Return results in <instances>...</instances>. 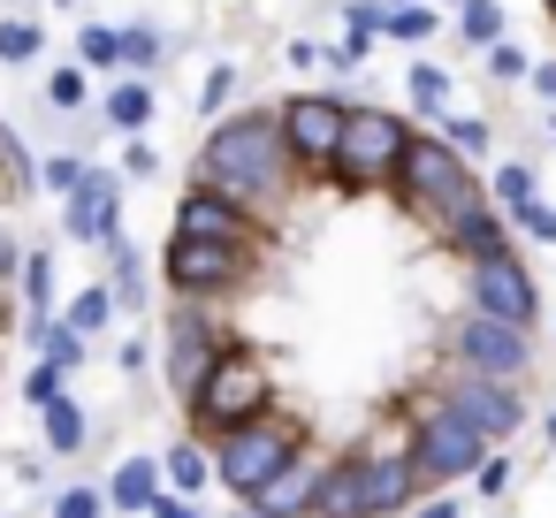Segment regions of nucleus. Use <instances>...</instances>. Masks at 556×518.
Returning a JSON list of instances; mask_svg holds the SVG:
<instances>
[{
  "mask_svg": "<svg viewBox=\"0 0 556 518\" xmlns=\"http://www.w3.org/2000/svg\"><path fill=\"white\" fill-rule=\"evenodd\" d=\"M488 77H495V85H518V77H533V62H526L510 39H495V47H488Z\"/></svg>",
  "mask_w": 556,
  "mask_h": 518,
  "instance_id": "4c0bfd02",
  "label": "nucleus"
},
{
  "mask_svg": "<svg viewBox=\"0 0 556 518\" xmlns=\"http://www.w3.org/2000/svg\"><path fill=\"white\" fill-rule=\"evenodd\" d=\"M168 237H214V244H267V222L252 214V206H237L229 191H214V184H184V199H176V214H168Z\"/></svg>",
  "mask_w": 556,
  "mask_h": 518,
  "instance_id": "f8f14e48",
  "label": "nucleus"
},
{
  "mask_svg": "<svg viewBox=\"0 0 556 518\" xmlns=\"http://www.w3.org/2000/svg\"><path fill=\"white\" fill-rule=\"evenodd\" d=\"M85 168H92V153H85V146H47V153H39V191L62 206V199L77 191V176H85Z\"/></svg>",
  "mask_w": 556,
  "mask_h": 518,
  "instance_id": "bb28decb",
  "label": "nucleus"
},
{
  "mask_svg": "<svg viewBox=\"0 0 556 518\" xmlns=\"http://www.w3.org/2000/svg\"><path fill=\"white\" fill-rule=\"evenodd\" d=\"M199 184L229 191L237 206H252L260 222L290 206V191L305 184L298 161H290V138H282V115L275 108H229L222 123H206V146L191 161Z\"/></svg>",
  "mask_w": 556,
  "mask_h": 518,
  "instance_id": "f257e3e1",
  "label": "nucleus"
},
{
  "mask_svg": "<svg viewBox=\"0 0 556 518\" xmlns=\"http://www.w3.org/2000/svg\"><path fill=\"white\" fill-rule=\"evenodd\" d=\"M457 31H465V47H495L503 39V9H495V0H457Z\"/></svg>",
  "mask_w": 556,
  "mask_h": 518,
  "instance_id": "7c9ffc66",
  "label": "nucleus"
},
{
  "mask_svg": "<svg viewBox=\"0 0 556 518\" xmlns=\"http://www.w3.org/2000/svg\"><path fill=\"white\" fill-rule=\"evenodd\" d=\"M548 16H556V0H548Z\"/></svg>",
  "mask_w": 556,
  "mask_h": 518,
  "instance_id": "603ef678",
  "label": "nucleus"
},
{
  "mask_svg": "<svg viewBox=\"0 0 556 518\" xmlns=\"http://www.w3.org/2000/svg\"><path fill=\"white\" fill-rule=\"evenodd\" d=\"M381 39H404V47L434 39V0H404V9H389L381 16Z\"/></svg>",
  "mask_w": 556,
  "mask_h": 518,
  "instance_id": "2f4dec72",
  "label": "nucleus"
},
{
  "mask_svg": "<svg viewBox=\"0 0 556 518\" xmlns=\"http://www.w3.org/2000/svg\"><path fill=\"white\" fill-rule=\"evenodd\" d=\"M480 457H488V434L472 419H457L442 396H427L412 412V472H419V488H450V480L480 472Z\"/></svg>",
  "mask_w": 556,
  "mask_h": 518,
  "instance_id": "1a4fd4ad",
  "label": "nucleus"
},
{
  "mask_svg": "<svg viewBox=\"0 0 556 518\" xmlns=\"http://www.w3.org/2000/svg\"><path fill=\"white\" fill-rule=\"evenodd\" d=\"M404 92H412L419 115H442V108H450V77H442L434 62H412V70H404Z\"/></svg>",
  "mask_w": 556,
  "mask_h": 518,
  "instance_id": "473e14b6",
  "label": "nucleus"
},
{
  "mask_svg": "<svg viewBox=\"0 0 556 518\" xmlns=\"http://www.w3.org/2000/svg\"><path fill=\"white\" fill-rule=\"evenodd\" d=\"M450 366H465V374H495V381H518L526 366H533V343H526V328H510V320H495V313H465L457 328H450Z\"/></svg>",
  "mask_w": 556,
  "mask_h": 518,
  "instance_id": "9b49d317",
  "label": "nucleus"
},
{
  "mask_svg": "<svg viewBox=\"0 0 556 518\" xmlns=\"http://www.w3.org/2000/svg\"><path fill=\"white\" fill-rule=\"evenodd\" d=\"M442 404H450L457 419H472L488 442H510V434H518V419H526V404H518V381L465 374V366H450V381H442Z\"/></svg>",
  "mask_w": 556,
  "mask_h": 518,
  "instance_id": "4468645a",
  "label": "nucleus"
},
{
  "mask_svg": "<svg viewBox=\"0 0 556 518\" xmlns=\"http://www.w3.org/2000/svg\"><path fill=\"white\" fill-rule=\"evenodd\" d=\"M100 488H108V510H115V518H146V510L161 503L168 472H161V457H123Z\"/></svg>",
  "mask_w": 556,
  "mask_h": 518,
  "instance_id": "a211bd4d",
  "label": "nucleus"
},
{
  "mask_svg": "<svg viewBox=\"0 0 556 518\" xmlns=\"http://www.w3.org/2000/svg\"><path fill=\"white\" fill-rule=\"evenodd\" d=\"M488 199H495L503 214H518V206L533 199V168H526V161H503V168L488 176Z\"/></svg>",
  "mask_w": 556,
  "mask_h": 518,
  "instance_id": "72a5a7b5",
  "label": "nucleus"
},
{
  "mask_svg": "<svg viewBox=\"0 0 556 518\" xmlns=\"http://www.w3.org/2000/svg\"><path fill=\"white\" fill-rule=\"evenodd\" d=\"M267 244H214V237H168L161 244V282L168 298H199V305H229L237 290L260 282Z\"/></svg>",
  "mask_w": 556,
  "mask_h": 518,
  "instance_id": "423d86ee",
  "label": "nucleus"
},
{
  "mask_svg": "<svg viewBox=\"0 0 556 518\" xmlns=\"http://www.w3.org/2000/svg\"><path fill=\"white\" fill-rule=\"evenodd\" d=\"M412 518H457V503H450V495H427V503H419Z\"/></svg>",
  "mask_w": 556,
  "mask_h": 518,
  "instance_id": "de8ad7c7",
  "label": "nucleus"
},
{
  "mask_svg": "<svg viewBox=\"0 0 556 518\" xmlns=\"http://www.w3.org/2000/svg\"><path fill=\"white\" fill-rule=\"evenodd\" d=\"M320 480H328V457L305 442V450H298V457H290V465H282V472H275L260 495H252V510H260V518H313Z\"/></svg>",
  "mask_w": 556,
  "mask_h": 518,
  "instance_id": "dca6fc26",
  "label": "nucleus"
},
{
  "mask_svg": "<svg viewBox=\"0 0 556 518\" xmlns=\"http://www.w3.org/2000/svg\"><path fill=\"white\" fill-rule=\"evenodd\" d=\"M39 434H47V450H54V457H77V450L92 442V419H85V404L62 389L54 404H39Z\"/></svg>",
  "mask_w": 556,
  "mask_h": 518,
  "instance_id": "5701e85b",
  "label": "nucleus"
},
{
  "mask_svg": "<svg viewBox=\"0 0 556 518\" xmlns=\"http://www.w3.org/2000/svg\"><path fill=\"white\" fill-rule=\"evenodd\" d=\"M472 480H480V495H503V488H510V457H480Z\"/></svg>",
  "mask_w": 556,
  "mask_h": 518,
  "instance_id": "c03bdc74",
  "label": "nucleus"
},
{
  "mask_svg": "<svg viewBox=\"0 0 556 518\" xmlns=\"http://www.w3.org/2000/svg\"><path fill=\"white\" fill-rule=\"evenodd\" d=\"M396 206L419 222V229H434V237H450L457 222H472L480 206H495L488 199V184L472 176V161L450 146V138H412V153H404V168H396Z\"/></svg>",
  "mask_w": 556,
  "mask_h": 518,
  "instance_id": "f03ea898",
  "label": "nucleus"
},
{
  "mask_svg": "<svg viewBox=\"0 0 556 518\" xmlns=\"http://www.w3.org/2000/svg\"><path fill=\"white\" fill-rule=\"evenodd\" d=\"M275 115H282L298 176H328L336 146H343V123H351V92H290V100H275Z\"/></svg>",
  "mask_w": 556,
  "mask_h": 518,
  "instance_id": "9d476101",
  "label": "nucleus"
},
{
  "mask_svg": "<svg viewBox=\"0 0 556 518\" xmlns=\"http://www.w3.org/2000/svg\"><path fill=\"white\" fill-rule=\"evenodd\" d=\"M510 229H526L533 244H556V206H541V199H526V206L510 214Z\"/></svg>",
  "mask_w": 556,
  "mask_h": 518,
  "instance_id": "58836bf2",
  "label": "nucleus"
},
{
  "mask_svg": "<svg viewBox=\"0 0 556 518\" xmlns=\"http://www.w3.org/2000/svg\"><path fill=\"white\" fill-rule=\"evenodd\" d=\"M92 100H100V92H92V70H85L77 54L47 70V92H39V108H47V115H92Z\"/></svg>",
  "mask_w": 556,
  "mask_h": 518,
  "instance_id": "4be33fe9",
  "label": "nucleus"
},
{
  "mask_svg": "<svg viewBox=\"0 0 556 518\" xmlns=\"http://www.w3.org/2000/svg\"><path fill=\"white\" fill-rule=\"evenodd\" d=\"M0 184H9V191H39V153L24 146L16 123H0Z\"/></svg>",
  "mask_w": 556,
  "mask_h": 518,
  "instance_id": "c85d7f7f",
  "label": "nucleus"
},
{
  "mask_svg": "<svg viewBox=\"0 0 556 518\" xmlns=\"http://www.w3.org/2000/svg\"><path fill=\"white\" fill-rule=\"evenodd\" d=\"M16 267H24V244H16L9 222H0V290H16Z\"/></svg>",
  "mask_w": 556,
  "mask_h": 518,
  "instance_id": "a19ab883",
  "label": "nucleus"
},
{
  "mask_svg": "<svg viewBox=\"0 0 556 518\" xmlns=\"http://www.w3.org/2000/svg\"><path fill=\"white\" fill-rule=\"evenodd\" d=\"M70 389V366H54V358H31V374H24V404L39 412V404H54Z\"/></svg>",
  "mask_w": 556,
  "mask_h": 518,
  "instance_id": "e433bc0d",
  "label": "nucleus"
},
{
  "mask_svg": "<svg viewBox=\"0 0 556 518\" xmlns=\"http://www.w3.org/2000/svg\"><path fill=\"white\" fill-rule=\"evenodd\" d=\"M47 54V24L24 9V16H0V62H9V70H31Z\"/></svg>",
  "mask_w": 556,
  "mask_h": 518,
  "instance_id": "cd10ccee",
  "label": "nucleus"
},
{
  "mask_svg": "<svg viewBox=\"0 0 556 518\" xmlns=\"http://www.w3.org/2000/svg\"><path fill=\"white\" fill-rule=\"evenodd\" d=\"M381 9H404V0H381Z\"/></svg>",
  "mask_w": 556,
  "mask_h": 518,
  "instance_id": "8fccbe9b",
  "label": "nucleus"
},
{
  "mask_svg": "<svg viewBox=\"0 0 556 518\" xmlns=\"http://www.w3.org/2000/svg\"><path fill=\"white\" fill-rule=\"evenodd\" d=\"M526 85H533L541 100H556V62H533V77H526Z\"/></svg>",
  "mask_w": 556,
  "mask_h": 518,
  "instance_id": "49530a36",
  "label": "nucleus"
},
{
  "mask_svg": "<svg viewBox=\"0 0 556 518\" xmlns=\"http://www.w3.org/2000/svg\"><path fill=\"white\" fill-rule=\"evenodd\" d=\"M298 450H305V419H290L282 404L260 412V419H244V427H222L214 434V488H229L237 503H252Z\"/></svg>",
  "mask_w": 556,
  "mask_h": 518,
  "instance_id": "20e7f679",
  "label": "nucleus"
},
{
  "mask_svg": "<svg viewBox=\"0 0 556 518\" xmlns=\"http://www.w3.org/2000/svg\"><path fill=\"white\" fill-rule=\"evenodd\" d=\"M282 54H290V70H320V47H313V39H290Z\"/></svg>",
  "mask_w": 556,
  "mask_h": 518,
  "instance_id": "a18cd8bd",
  "label": "nucleus"
},
{
  "mask_svg": "<svg viewBox=\"0 0 556 518\" xmlns=\"http://www.w3.org/2000/svg\"><path fill=\"white\" fill-rule=\"evenodd\" d=\"M161 472H168V488H176V495H206V488H214V442H206V434L168 442Z\"/></svg>",
  "mask_w": 556,
  "mask_h": 518,
  "instance_id": "412c9836",
  "label": "nucleus"
},
{
  "mask_svg": "<svg viewBox=\"0 0 556 518\" xmlns=\"http://www.w3.org/2000/svg\"><path fill=\"white\" fill-rule=\"evenodd\" d=\"M412 123L396 115V108H374V100H351V123H343V146H336V168H328V184L336 191H389L396 184V168H404V153H412Z\"/></svg>",
  "mask_w": 556,
  "mask_h": 518,
  "instance_id": "39448f33",
  "label": "nucleus"
},
{
  "mask_svg": "<svg viewBox=\"0 0 556 518\" xmlns=\"http://www.w3.org/2000/svg\"><path fill=\"white\" fill-rule=\"evenodd\" d=\"M229 351V328H222V313L214 305H199V298H168V320H161V336H153V366H161V381H168V396L176 404H191L199 396V381L214 374V358Z\"/></svg>",
  "mask_w": 556,
  "mask_h": 518,
  "instance_id": "6e6552de",
  "label": "nucleus"
},
{
  "mask_svg": "<svg viewBox=\"0 0 556 518\" xmlns=\"http://www.w3.org/2000/svg\"><path fill=\"white\" fill-rule=\"evenodd\" d=\"M176 62V39H168V24H153V16H130L123 24V70H138V77H161Z\"/></svg>",
  "mask_w": 556,
  "mask_h": 518,
  "instance_id": "aec40b11",
  "label": "nucleus"
},
{
  "mask_svg": "<svg viewBox=\"0 0 556 518\" xmlns=\"http://www.w3.org/2000/svg\"><path fill=\"white\" fill-rule=\"evenodd\" d=\"M92 115H100L115 138H138V130H153V115H161V77H138V70L108 77V85H100V100H92Z\"/></svg>",
  "mask_w": 556,
  "mask_h": 518,
  "instance_id": "f3484780",
  "label": "nucleus"
},
{
  "mask_svg": "<svg viewBox=\"0 0 556 518\" xmlns=\"http://www.w3.org/2000/svg\"><path fill=\"white\" fill-rule=\"evenodd\" d=\"M548 442H556V412H548Z\"/></svg>",
  "mask_w": 556,
  "mask_h": 518,
  "instance_id": "09e8293b",
  "label": "nucleus"
},
{
  "mask_svg": "<svg viewBox=\"0 0 556 518\" xmlns=\"http://www.w3.org/2000/svg\"><path fill=\"white\" fill-rule=\"evenodd\" d=\"M47 518H115V510H108V488L100 480H70V488H54Z\"/></svg>",
  "mask_w": 556,
  "mask_h": 518,
  "instance_id": "c756f323",
  "label": "nucleus"
},
{
  "mask_svg": "<svg viewBox=\"0 0 556 518\" xmlns=\"http://www.w3.org/2000/svg\"><path fill=\"white\" fill-rule=\"evenodd\" d=\"M146 518H206V510H199V495H176V488H161V503H153Z\"/></svg>",
  "mask_w": 556,
  "mask_h": 518,
  "instance_id": "37998d69",
  "label": "nucleus"
},
{
  "mask_svg": "<svg viewBox=\"0 0 556 518\" xmlns=\"http://www.w3.org/2000/svg\"><path fill=\"white\" fill-rule=\"evenodd\" d=\"M24 343H31V358H54V366H70V374H77V366H85V351H92V343H85V336H77L62 313L24 320Z\"/></svg>",
  "mask_w": 556,
  "mask_h": 518,
  "instance_id": "b1692460",
  "label": "nucleus"
},
{
  "mask_svg": "<svg viewBox=\"0 0 556 518\" xmlns=\"http://www.w3.org/2000/svg\"><path fill=\"white\" fill-rule=\"evenodd\" d=\"M115 168H123L130 184H153V176H161V146H153V138L138 130V138H123V153H115Z\"/></svg>",
  "mask_w": 556,
  "mask_h": 518,
  "instance_id": "c9c22d12",
  "label": "nucleus"
},
{
  "mask_svg": "<svg viewBox=\"0 0 556 518\" xmlns=\"http://www.w3.org/2000/svg\"><path fill=\"white\" fill-rule=\"evenodd\" d=\"M77 62H85L92 77H123V24L85 16V24H77Z\"/></svg>",
  "mask_w": 556,
  "mask_h": 518,
  "instance_id": "a878e982",
  "label": "nucleus"
},
{
  "mask_svg": "<svg viewBox=\"0 0 556 518\" xmlns=\"http://www.w3.org/2000/svg\"><path fill=\"white\" fill-rule=\"evenodd\" d=\"M412 503H419V472H412V434H404V442L328 457L313 518H389V510H412Z\"/></svg>",
  "mask_w": 556,
  "mask_h": 518,
  "instance_id": "7ed1b4c3",
  "label": "nucleus"
},
{
  "mask_svg": "<svg viewBox=\"0 0 556 518\" xmlns=\"http://www.w3.org/2000/svg\"><path fill=\"white\" fill-rule=\"evenodd\" d=\"M62 320H70V328H77L85 343H100V336H108V328L123 320V305H115V290H108V282H85V290H77V298L62 305Z\"/></svg>",
  "mask_w": 556,
  "mask_h": 518,
  "instance_id": "393cba45",
  "label": "nucleus"
},
{
  "mask_svg": "<svg viewBox=\"0 0 556 518\" xmlns=\"http://www.w3.org/2000/svg\"><path fill=\"white\" fill-rule=\"evenodd\" d=\"M442 138H450L465 161H472V153H488V123H472V115H450V123H442Z\"/></svg>",
  "mask_w": 556,
  "mask_h": 518,
  "instance_id": "ea45409f",
  "label": "nucleus"
},
{
  "mask_svg": "<svg viewBox=\"0 0 556 518\" xmlns=\"http://www.w3.org/2000/svg\"><path fill=\"white\" fill-rule=\"evenodd\" d=\"M123 199H130V176H123V168H108V161H92V168L77 176V191L62 199V237L100 244L108 229H123Z\"/></svg>",
  "mask_w": 556,
  "mask_h": 518,
  "instance_id": "2eb2a0df",
  "label": "nucleus"
},
{
  "mask_svg": "<svg viewBox=\"0 0 556 518\" xmlns=\"http://www.w3.org/2000/svg\"><path fill=\"white\" fill-rule=\"evenodd\" d=\"M191 412V434H222V427H244V419H260V412H275V366L252 351V343H237L229 336V351L214 358V374L199 381V396L184 404Z\"/></svg>",
  "mask_w": 556,
  "mask_h": 518,
  "instance_id": "0eeeda50",
  "label": "nucleus"
},
{
  "mask_svg": "<svg viewBox=\"0 0 556 518\" xmlns=\"http://www.w3.org/2000/svg\"><path fill=\"white\" fill-rule=\"evenodd\" d=\"M16 298H24V320H47V313H62V267H54V244H24Z\"/></svg>",
  "mask_w": 556,
  "mask_h": 518,
  "instance_id": "6ab92c4d",
  "label": "nucleus"
},
{
  "mask_svg": "<svg viewBox=\"0 0 556 518\" xmlns=\"http://www.w3.org/2000/svg\"><path fill=\"white\" fill-rule=\"evenodd\" d=\"M229 100H237V62H214V70H206V85H199V115H206V123H222V115H229Z\"/></svg>",
  "mask_w": 556,
  "mask_h": 518,
  "instance_id": "f704fd0d",
  "label": "nucleus"
},
{
  "mask_svg": "<svg viewBox=\"0 0 556 518\" xmlns=\"http://www.w3.org/2000/svg\"><path fill=\"white\" fill-rule=\"evenodd\" d=\"M465 290H472L480 313H495V320H510V328H533V313H541V290H533V275L518 267V252L465 260Z\"/></svg>",
  "mask_w": 556,
  "mask_h": 518,
  "instance_id": "ddd939ff",
  "label": "nucleus"
},
{
  "mask_svg": "<svg viewBox=\"0 0 556 518\" xmlns=\"http://www.w3.org/2000/svg\"><path fill=\"white\" fill-rule=\"evenodd\" d=\"M434 9H457V0H434Z\"/></svg>",
  "mask_w": 556,
  "mask_h": 518,
  "instance_id": "3c124183",
  "label": "nucleus"
},
{
  "mask_svg": "<svg viewBox=\"0 0 556 518\" xmlns=\"http://www.w3.org/2000/svg\"><path fill=\"white\" fill-rule=\"evenodd\" d=\"M115 366H123V374H153V336H130V343L115 351Z\"/></svg>",
  "mask_w": 556,
  "mask_h": 518,
  "instance_id": "79ce46f5",
  "label": "nucleus"
}]
</instances>
